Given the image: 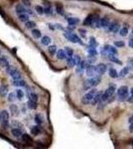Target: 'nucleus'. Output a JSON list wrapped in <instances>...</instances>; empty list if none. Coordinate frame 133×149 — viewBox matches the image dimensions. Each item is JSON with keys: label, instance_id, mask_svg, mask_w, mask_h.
I'll return each mask as SVG.
<instances>
[{"label": "nucleus", "instance_id": "6ab92c4d", "mask_svg": "<svg viewBox=\"0 0 133 149\" xmlns=\"http://www.w3.org/2000/svg\"><path fill=\"white\" fill-rule=\"evenodd\" d=\"M66 21H68V23L70 26H75V25H77V24L79 23V18H73V17H70L66 19Z\"/></svg>", "mask_w": 133, "mask_h": 149}, {"label": "nucleus", "instance_id": "6e6552de", "mask_svg": "<svg viewBox=\"0 0 133 149\" xmlns=\"http://www.w3.org/2000/svg\"><path fill=\"white\" fill-rule=\"evenodd\" d=\"M9 109H10L11 114L14 115V116H18L19 113H20V108H19L18 105H16V104H11V105L9 107Z\"/></svg>", "mask_w": 133, "mask_h": 149}, {"label": "nucleus", "instance_id": "cd10ccee", "mask_svg": "<svg viewBox=\"0 0 133 149\" xmlns=\"http://www.w3.org/2000/svg\"><path fill=\"white\" fill-rule=\"evenodd\" d=\"M108 59L110 60L111 62H114V63H117V64H121L120 61L117 59L116 55H114V54H108Z\"/></svg>", "mask_w": 133, "mask_h": 149}, {"label": "nucleus", "instance_id": "37998d69", "mask_svg": "<svg viewBox=\"0 0 133 149\" xmlns=\"http://www.w3.org/2000/svg\"><path fill=\"white\" fill-rule=\"evenodd\" d=\"M66 63H68V66L70 67V68H72L75 66V63H73V57H66Z\"/></svg>", "mask_w": 133, "mask_h": 149}, {"label": "nucleus", "instance_id": "5fc2aeb1", "mask_svg": "<svg viewBox=\"0 0 133 149\" xmlns=\"http://www.w3.org/2000/svg\"><path fill=\"white\" fill-rule=\"evenodd\" d=\"M127 101H129V102H133V96L131 95L129 98H127Z\"/></svg>", "mask_w": 133, "mask_h": 149}, {"label": "nucleus", "instance_id": "0eeeda50", "mask_svg": "<svg viewBox=\"0 0 133 149\" xmlns=\"http://www.w3.org/2000/svg\"><path fill=\"white\" fill-rule=\"evenodd\" d=\"M30 131H31V134L32 135H34V136H36V135H39L41 132H42V129H41V127H40V125H34V126H32L30 128Z\"/></svg>", "mask_w": 133, "mask_h": 149}, {"label": "nucleus", "instance_id": "dca6fc26", "mask_svg": "<svg viewBox=\"0 0 133 149\" xmlns=\"http://www.w3.org/2000/svg\"><path fill=\"white\" fill-rule=\"evenodd\" d=\"M18 18L21 22L25 23V22H27V21L30 19V16H29L28 13H21V14H19L18 15Z\"/></svg>", "mask_w": 133, "mask_h": 149}, {"label": "nucleus", "instance_id": "e433bc0d", "mask_svg": "<svg viewBox=\"0 0 133 149\" xmlns=\"http://www.w3.org/2000/svg\"><path fill=\"white\" fill-rule=\"evenodd\" d=\"M35 10L39 15H43L44 14V7L41 5H36L35 6Z\"/></svg>", "mask_w": 133, "mask_h": 149}, {"label": "nucleus", "instance_id": "5701e85b", "mask_svg": "<svg viewBox=\"0 0 133 149\" xmlns=\"http://www.w3.org/2000/svg\"><path fill=\"white\" fill-rule=\"evenodd\" d=\"M51 42H52V40H51V38L49 36H44L42 38V40H41V43L44 46H49L51 44Z\"/></svg>", "mask_w": 133, "mask_h": 149}, {"label": "nucleus", "instance_id": "b1692460", "mask_svg": "<svg viewBox=\"0 0 133 149\" xmlns=\"http://www.w3.org/2000/svg\"><path fill=\"white\" fill-rule=\"evenodd\" d=\"M35 121H36V123L38 125L43 124V122H44V119H43L42 114H40V113H37L36 115H35Z\"/></svg>", "mask_w": 133, "mask_h": 149}, {"label": "nucleus", "instance_id": "864d4df0", "mask_svg": "<svg viewBox=\"0 0 133 149\" xmlns=\"http://www.w3.org/2000/svg\"><path fill=\"white\" fill-rule=\"evenodd\" d=\"M128 122H129V124H130V123H133V115L128 118Z\"/></svg>", "mask_w": 133, "mask_h": 149}, {"label": "nucleus", "instance_id": "c03bdc74", "mask_svg": "<svg viewBox=\"0 0 133 149\" xmlns=\"http://www.w3.org/2000/svg\"><path fill=\"white\" fill-rule=\"evenodd\" d=\"M114 46H116V47H118V48L124 47V42H122V41H116V42H114Z\"/></svg>", "mask_w": 133, "mask_h": 149}, {"label": "nucleus", "instance_id": "3c124183", "mask_svg": "<svg viewBox=\"0 0 133 149\" xmlns=\"http://www.w3.org/2000/svg\"><path fill=\"white\" fill-rule=\"evenodd\" d=\"M128 45H129V47H130V48H133V38H131V39L129 40V43H128Z\"/></svg>", "mask_w": 133, "mask_h": 149}, {"label": "nucleus", "instance_id": "bb28decb", "mask_svg": "<svg viewBox=\"0 0 133 149\" xmlns=\"http://www.w3.org/2000/svg\"><path fill=\"white\" fill-rule=\"evenodd\" d=\"M15 95H16V97H17L18 100H22V98L24 97V91H23L22 89H17L16 91H15Z\"/></svg>", "mask_w": 133, "mask_h": 149}, {"label": "nucleus", "instance_id": "a211bd4d", "mask_svg": "<svg viewBox=\"0 0 133 149\" xmlns=\"http://www.w3.org/2000/svg\"><path fill=\"white\" fill-rule=\"evenodd\" d=\"M0 65L2 66L3 68H7L8 66L10 65V64H9V61H8V59H7L5 56H1V57H0Z\"/></svg>", "mask_w": 133, "mask_h": 149}, {"label": "nucleus", "instance_id": "c85d7f7f", "mask_svg": "<svg viewBox=\"0 0 133 149\" xmlns=\"http://www.w3.org/2000/svg\"><path fill=\"white\" fill-rule=\"evenodd\" d=\"M11 126H12V127H17V128H20V129H23V124L20 123L18 120H12Z\"/></svg>", "mask_w": 133, "mask_h": 149}, {"label": "nucleus", "instance_id": "412c9836", "mask_svg": "<svg viewBox=\"0 0 133 149\" xmlns=\"http://www.w3.org/2000/svg\"><path fill=\"white\" fill-rule=\"evenodd\" d=\"M27 107H28V108H30V109H36L37 107H38V102L29 100L28 102H27Z\"/></svg>", "mask_w": 133, "mask_h": 149}, {"label": "nucleus", "instance_id": "20e7f679", "mask_svg": "<svg viewBox=\"0 0 133 149\" xmlns=\"http://www.w3.org/2000/svg\"><path fill=\"white\" fill-rule=\"evenodd\" d=\"M107 70V66L105 64H98V65L95 66V71H97V74H99V75H103L105 72Z\"/></svg>", "mask_w": 133, "mask_h": 149}, {"label": "nucleus", "instance_id": "052dcab7", "mask_svg": "<svg viewBox=\"0 0 133 149\" xmlns=\"http://www.w3.org/2000/svg\"><path fill=\"white\" fill-rule=\"evenodd\" d=\"M132 147H133V142H132Z\"/></svg>", "mask_w": 133, "mask_h": 149}, {"label": "nucleus", "instance_id": "bf43d9fd", "mask_svg": "<svg viewBox=\"0 0 133 149\" xmlns=\"http://www.w3.org/2000/svg\"><path fill=\"white\" fill-rule=\"evenodd\" d=\"M0 54H1V50H0Z\"/></svg>", "mask_w": 133, "mask_h": 149}, {"label": "nucleus", "instance_id": "f3484780", "mask_svg": "<svg viewBox=\"0 0 133 149\" xmlns=\"http://www.w3.org/2000/svg\"><path fill=\"white\" fill-rule=\"evenodd\" d=\"M31 34L32 36L34 37V38H36V39H39V38H41L42 37V33H41V31L39 29H37V28H33V29H31Z\"/></svg>", "mask_w": 133, "mask_h": 149}, {"label": "nucleus", "instance_id": "7ed1b4c3", "mask_svg": "<svg viewBox=\"0 0 133 149\" xmlns=\"http://www.w3.org/2000/svg\"><path fill=\"white\" fill-rule=\"evenodd\" d=\"M64 36L66 37L69 41L73 42V43H79V44H82V41H80V39L79 38V36L76 35V34H73V33L66 32V33L64 34Z\"/></svg>", "mask_w": 133, "mask_h": 149}, {"label": "nucleus", "instance_id": "9d476101", "mask_svg": "<svg viewBox=\"0 0 133 149\" xmlns=\"http://www.w3.org/2000/svg\"><path fill=\"white\" fill-rule=\"evenodd\" d=\"M86 75L88 77H93L97 75V71H95V67L92 65H90L87 68H86Z\"/></svg>", "mask_w": 133, "mask_h": 149}, {"label": "nucleus", "instance_id": "393cba45", "mask_svg": "<svg viewBox=\"0 0 133 149\" xmlns=\"http://www.w3.org/2000/svg\"><path fill=\"white\" fill-rule=\"evenodd\" d=\"M25 27H26L27 29H33V28H35V27H36V23H35L34 21H30V20H28L27 22H25Z\"/></svg>", "mask_w": 133, "mask_h": 149}, {"label": "nucleus", "instance_id": "f8f14e48", "mask_svg": "<svg viewBox=\"0 0 133 149\" xmlns=\"http://www.w3.org/2000/svg\"><path fill=\"white\" fill-rule=\"evenodd\" d=\"M101 95H102V91H97V94L94 95L92 101H91L92 104H97V103H98L99 101H101Z\"/></svg>", "mask_w": 133, "mask_h": 149}, {"label": "nucleus", "instance_id": "4d7b16f0", "mask_svg": "<svg viewBox=\"0 0 133 149\" xmlns=\"http://www.w3.org/2000/svg\"><path fill=\"white\" fill-rule=\"evenodd\" d=\"M130 94H131V95L133 96V88L131 89H130Z\"/></svg>", "mask_w": 133, "mask_h": 149}, {"label": "nucleus", "instance_id": "a18cd8bd", "mask_svg": "<svg viewBox=\"0 0 133 149\" xmlns=\"http://www.w3.org/2000/svg\"><path fill=\"white\" fill-rule=\"evenodd\" d=\"M90 44H91V46H93V47H95L97 45V43L95 42V39H94L93 37H91V39H90Z\"/></svg>", "mask_w": 133, "mask_h": 149}, {"label": "nucleus", "instance_id": "13d9d810", "mask_svg": "<svg viewBox=\"0 0 133 149\" xmlns=\"http://www.w3.org/2000/svg\"><path fill=\"white\" fill-rule=\"evenodd\" d=\"M2 120V115H1V112H0V121Z\"/></svg>", "mask_w": 133, "mask_h": 149}, {"label": "nucleus", "instance_id": "1a4fd4ad", "mask_svg": "<svg viewBox=\"0 0 133 149\" xmlns=\"http://www.w3.org/2000/svg\"><path fill=\"white\" fill-rule=\"evenodd\" d=\"M11 134H12L13 137L19 138V137H21V135L23 134V132H22V129H20V128L12 127V129H11Z\"/></svg>", "mask_w": 133, "mask_h": 149}, {"label": "nucleus", "instance_id": "a878e982", "mask_svg": "<svg viewBox=\"0 0 133 149\" xmlns=\"http://www.w3.org/2000/svg\"><path fill=\"white\" fill-rule=\"evenodd\" d=\"M21 137H22L23 141H25V142L31 143L32 141H33V138H32L29 134H26V133H24V134H22V135H21Z\"/></svg>", "mask_w": 133, "mask_h": 149}, {"label": "nucleus", "instance_id": "8fccbe9b", "mask_svg": "<svg viewBox=\"0 0 133 149\" xmlns=\"http://www.w3.org/2000/svg\"><path fill=\"white\" fill-rule=\"evenodd\" d=\"M79 34L82 36H84V37H85V34H86V30H85V29H79Z\"/></svg>", "mask_w": 133, "mask_h": 149}, {"label": "nucleus", "instance_id": "7c9ffc66", "mask_svg": "<svg viewBox=\"0 0 133 149\" xmlns=\"http://www.w3.org/2000/svg\"><path fill=\"white\" fill-rule=\"evenodd\" d=\"M109 77H113V79H115V77H118V74H117V71L115 70V69H113V68H111V69H109Z\"/></svg>", "mask_w": 133, "mask_h": 149}, {"label": "nucleus", "instance_id": "2eb2a0df", "mask_svg": "<svg viewBox=\"0 0 133 149\" xmlns=\"http://www.w3.org/2000/svg\"><path fill=\"white\" fill-rule=\"evenodd\" d=\"M57 58L59 60H66V54L64 50H57Z\"/></svg>", "mask_w": 133, "mask_h": 149}, {"label": "nucleus", "instance_id": "58836bf2", "mask_svg": "<svg viewBox=\"0 0 133 149\" xmlns=\"http://www.w3.org/2000/svg\"><path fill=\"white\" fill-rule=\"evenodd\" d=\"M13 80H20V79H22V74L20 73L19 71H17L15 74H13L12 76H11Z\"/></svg>", "mask_w": 133, "mask_h": 149}, {"label": "nucleus", "instance_id": "72a5a7b5", "mask_svg": "<svg viewBox=\"0 0 133 149\" xmlns=\"http://www.w3.org/2000/svg\"><path fill=\"white\" fill-rule=\"evenodd\" d=\"M128 72H129V69H128V67H125V68H123L122 70H121L120 74L118 75V76H120V77H126L127 75H128Z\"/></svg>", "mask_w": 133, "mask_h": 149}, {"label": "nucleus", "instance_id": "c756f323", "mask_svg": "<svg viewBox=\"0 0 133 149\" xmlns=\"http://www.w3.org/2000/svg\"><path fill=\"white\" fill-rule=\"evenodd\" d=\"M56 11H57V13H58V14H60V15H64V13H65V11H64V8H63L62 4H59V3L56 5Z\"/></svg>", "mask_w": 133, "mask_h": 149}, {"label": "nucleus", "instance_id": "4be33fe9", "mask_svg": "<svg viewBox=\"0 0 133 149\" xmlns=\"http://www.w3.org/2000/svg\"><path fill=\"white\" fill-rule=\"evenodd\" d=\"M100 23H101V27L106 28V27H108L109 24H110V20H109V18L104 17L102 19H100Z\"/></svg>", "mask_w": 133, "mask_h": 149}, {"label": "nucleus", "instance_id": "ddd939ff", "mask_svg": "<svg viewBox=\"0 0 133 149\" xmlns=\"http://www.w3.org/2000/svg\"><path fill=\"white\" fill-rule=\"evenodd\" d=\"M108 29L112 33H117L119 31V24L118 23H110L108 26Z\"/></svg>", "mask_w": 133, "mask_h": 149}, {"label": "nucleus", "instance_id": "49530a36", "mask_svg": "<svg viewBox=\"0 0 133 149\" xmlns=\"http://www.w3.org/2000/svg\"><path fill=\"white\" fill-rule=\"evenodd\" d=\"M22 3L25 7H30L31 6V1L30 0H22Z\"/></svg>", "mask_w": 133, "mask_h": 149}, {"label": "nucleus", "instance_id": "09e8293b", "mask_svg": "<svg viewBox=\"0 0 133 149\" xmlns=\"http://www.w3.org/2000/svg\"><path fill=\"white\" fill-rule=\"evenodd\" d=\"M88 53H90V55H97V50L94 49V48H91L90 50H88Z\"/></svg>", "mask_w": 133, "mask_h": 149}, {"label": "nucleus", "instance_id": "ea45409f", "mask_svg": "<svg viewBox=\"0 0 133 149\" xmlns=\"http://www.w3.org/2000/svg\"><path fill=\"white\" fill-rule=\"evenodd\" d=\"M44 13L47 14V15H52V14H53L52 7H51V6H46V7L44 8Z\"/></svg>", "mask_w": 133, "mask_h": 149}, {"label": "nucleus", "instance_id": "f03ea898", "mask_svg": "<svg viewBox=\"0 0 133 149\" xmlns=\"http://www.w3.org/2000/svg\"><path fill=\"white\" fill-rule=\"evenodd\" d=\"M114 91H115V87L110 86V87H109L108 89H106L104 93H102V95H101V101H106V100H108L109 97L114 94Z\"/></svg>", "mask_w": 133, "mask_h": 149}, {"label": "nucleus", "instance_id": "f704fd0d", "mask_svg": "<svg viewBox=\"0 0 133 149\" xmlns=\"http://www.w3.org/2000/svg\"><path fill=\"white\" fill-rule=\"evenodd\" d=\"M119 34H120V36H123V37L127 36V34H128V28H127V26L122 27V28L119 30Z\"/></svg>", "mask_w": 133, "mask_h": 149}, {"label": "nucleus", "instance_id": "4468645a", "mask_svg": "<svg viewBox=\"0 0 133 149\" xmlns=\"http://www.w3.org/2000/svg\"><path fill=\"white\" fill-rule=\"evenodd\" d=\"M127 94H128V88H127L126 86H122V87H120V88L118 89V90H117V95H118V96L127 95Z\"/></svg>", "mask_w": 133, "mask_h": 149}, {"label": "nucleus", "instance_id": "a19ab883", "mask_svg": "<svg viewBox=\"0 0 133 149\" xmlns=\"http://www.w3.org/2000/svg\"><path fill=\"white\" fill-rule=\"evenodd\" d=\"M1 115H2V119H6V120H9V113H8V110L4 109L1 111Z\"/></svg>", "mask_w": 133, "mask_h": 149}, {"label": "nucleus", "instance_id": "f257e3e1", "mask_svg": "<svg viewBox=\"0 0 133 149\" xmlns=\"http://www.w3.org/2000/svg\"><path fill=\"white\" fill-rule=\"evenodd\" d=\"M95 94H97V89H92L91 91H88V93L82 98V102H83L84 104H88V103H91V101H92V98H93V96H94Z\"/></svg>", "mask_w": 133, "mask_h": 149}, {"label": "nucleus", "instance_id": "423d86ee", "mask_svg": "<svg viewBox=\"0 0 133 149\" xmlns=\"http://www.w3.org/2000/svg\"><path fill=\"white\" fill-rule=\"evenodd\" d=\"M13 86L17 87V88H26L27 87V83L24 80L20 79V80H13Z\"/></svg>", "mask_w": 133, "mask_h": 149}, {"label": "nucleus", "instance_id": "de8ad7c7", "mask_svg": "<svg viewBox=\"0 0 133 149\" xmlns=\"http://www.w3.org/2000/svg\"><path fill=\"white\" fill-rule=\"evenodd\" d=\"M128 69L133 71V59L128 60Z\"/></svg>", "mask_w": 133, "mask_h": 149}, {"label": "nucleus", "instance_id": "2f4dec72", "mask_svg": "<svg viewBox=\"0 0 133 149\" xmlns=\"http://www.w3.org/2000/svg\"><path fill=\"white\" fill-rule=\"evenodd\" d=\"M57 46L56 45H52V46H50V47L48 48V51L49 53H50V55H52V56H54L55 54L57 53Z\"/></svg>", "mask_w": 133, "mask_h": 149}, {"label": "nucleus", "instance_id": "39448f33", "mask_svg": "<svg viewBox=\"0 0 133 149\" xmlns=\"http://www.w3.org/2000/svg\"><path fill=\"white\" fill-rule=\"evenodd\" d=\"M15 12H16L18 15L21 14V13H27V12L31 13V11H29L28 9H26V7H25L23 4H17V5L15 6Z\"/></svg>", "mask_w": 133, "mask_h": 149}, {"label": "nucleus", "instance_id": "c9c22d12", "mask_svg": "<svg viewBox=\"0 0 133 149\" xmlns=\"http://www.w3.org/2000/svg\"><path fill=\"white\" fill-rule=\"evenodd\" d=\"M65 52H66V57H73V51L72 48L66 47L65 48Z\"/></svg>", "mask_w": 133, "mask_h": 149}, {"label": "nucleus", "instance_id": "aec40b11", "mask_svg": "<svg viewBox=\"0 0 133 149\" xmlns=\"http://www.w3.org/2000/svg\"><path fill=\"white\" fill-rule=\"evenodd\" d=\"M103 49H104V51L109 52V54H114V55H117V50H116L114 47H112V46L105 45V46L103 47Z\"/></svg>", "mask_w": 133, "mask_h": 149}, {"label": "nucleus", "instance_id": "79ce46f5", "mask_svg": "<svg viewBox=\"0 0 133 149\" xmlns=\"http://www.w3.org/2000/svg\"><path fill=\"white\" fill-rule=\"evenodd\" d=\"M73 63H75V66H78L82 60H80V57H79V56L75 55V56H73Z\"/></svg>", "mask_w": 133, "mask_h": 149}, {"label": "nucleus", "instance_id": "473e14b6", "mask_svg": "<svg viewBox=\"0 0 133 149\" xmlns=\"http://www.w3.org/2000/svg\"><path fill=\"white\" fill-rule=\"evenodd\" d=\"M16 100V95H15V93H9L8 95H7V101H10V102H12Z\"/></svg>", "mask_w": 133, "mask_h": 149}, {"label": "nucleus", "instance_id": "680f3d73", "mask_svg": "<svg viewBox=\"0 0 133 149\" xmlns=\"http://www.w3.org/2000/svg\"><path fill=\"white\" fill-rule=\"evenodd\" d=\"M132 34H133V30H132Z\"/></svg>", "mask_w": 133, "mask_h": 149}, {"label": "nucleus", "instance_id": "6e6d98bb", "mask_svg": "<svg viewBox=\"0 0 133 149\" xmlns=\"http://www.w3.org/2000/svg\"><path fill=\"white\" fill-rule=\"evenodd\" d=\"M22 111H23V112H26V107H25V105H23V107H22Z\"/></svg>", "mask_w": 133, "mask_h": 149}, {"label": "nucleus", "instance_id": "603ef678", "mask_svg": "<svg viewBox=\"0 0 133 149\" xmlns=\"http://www.w3.org/2000/svg\"><path fill=\"white\" fill-rule=\"evenodd\" d=\"M129 131L133 133V123H130V125H129Z\"/></svg>", "mask_w": 133, "mask_h": 149}, {"label": "nucleus", "instance_id": "9b49d317", "mask_svg": "<svg viewBox=\"0 0 133 149\" xmlns=\"http://www.w3.org/2000/svg\"><path fill=\"white\" fill-rule=\"evenodd\" d=\"M8 86L5 84V83H2L1 86H0V96H3V97H5L8 94Z\"/></svg>", "mask_w": 133, "mask_h": 149}, {"label": "nucleus", "instance_id": "4c0bfd02", "mask_svg": "<svg viewBox=\"0 0 133 149\" xmlns=\"http://www.w3.org/2000/svg\"><path fill=\"white\" fill-rule=\"evenodd\" d=\"M0 123H1L2 127H3L4 129H7V128L9 127V120H6V119H2V120L0 121Z\"/></svg>", "mask_w": 133, "mask_h": 149}]
</instances>
